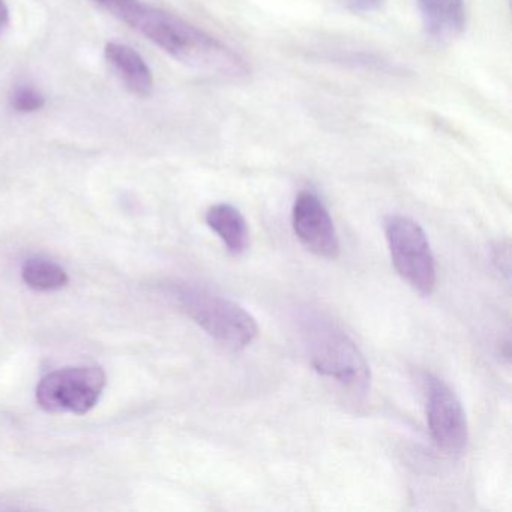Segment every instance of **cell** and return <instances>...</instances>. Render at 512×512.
Masks as SVG:
<instances>
[{"instance_id":"6da1fadb","label":"cell","mask_w":512,"mask_h":512,"mask_svg":"<svg viewBox=\"0 0 512 512\" xmlns=\"http://www.w3.org/2000/svg\"><path fill=\"white\" fill-rule=\"evenodd\" d=\"M98 10L200 73L238 80L250 73L244 58L202 29L143 0H88Z\"/></svg>"},{"instance_id":"7a4b0ae2","label":"cell","mask_w":512,"mask_h":512,"mask_svg":"<svg viewBox=\"0 0 512 512\" xmlns=\"http://www.w3.org/2000/svg\"><path fill=\"white\" fill-rule=\"evenodd\" d=\"M302 343L311 367L344 388L364 394L370 389L371 373L355 341L329 317L305 311L299 319Z\"/></svg>"},{"instance_id":"3957f363","label":"cell","mask_w":512,"mask_h":512,"mask_svg":"<svg viewBox=\"0 0 512 512\" xmlns=\"http://www.w3.org/2000/svg\"><path fill=\"white\" fill-rule=\"evenodd\" d=\"M170 295L206 334L230 349H245L259 334L253 314L227 296L188 283L172 284Z\"/></svg>"},{"instance_id":"277c9868","label":"cell","mask_w":512,"mask_h":512,"mask_svg":"<svg viewBox=\"0 0 512 512\" xmlns=\"http://www.w3.org/2000/svg\"><path fill=\"white\" fill-rule=\"evenodd\" d=\"M383 227L395 271L416 292L431 295L436 286V259L424 229L400 214L388 215Z\"/></svg>"},{"instance_id":"5b68a950","label":"cell","mask_w":512,"mask_h":512,"mask_svg":"<svg viewBox=\"0 0 512 512\" xmlns=\"http://www.w3.org/2000/svg\"><path fill=\"white\" fill-rule=\"evenodd\" d=\"M106 388V374L100 367H70L53 371L37 386V401L53 413L83 415L94 409Z\"/></svg>"},{"instance_id":"8992f818","label":"cell","mask_w":512,"mask_h":512,"mask_svg":"<svg viewBox=\"0 0 512 512\" xmlns=\"http://www.w3.org/2000/svg\"><path fill=\"white\" fill-rule=\"evenodd\" d=\"M422 383L428 431L434 445L445 454H463L469 443V424L460 398L434 374L425 373Z\"/></svg>"},{"instance_id":"52a82bcc","label":"cell","mask_w":512,"mask_h":512,"mask_svg":"<svg viewBox=\"0 0 512 512\" xmlns=\"http://www.w3.org/2000/svg\"><path fill=\"white\" fill-rule=\"evenodd\" d=\"M292 227L296 238L310 253L323 259L340 254V239L325 203L313 191H301L293 203Z\"/></svg>"},{"instance_id":"ba28073f","label":"cell","mask_w":512,"mask_h":512,"mask_svg":"<svg viewBox=\"0 0 512 512\" xmlns=\"http://www.w3.org/2000/svg\"><path fill=\"white\" fill-rule=\"evenodd\" d=\"M104 56L131 94L146 98L154 92V73L133 47L110 41L106 44Z\"/></svg>"},{"instance_id":"9c48e42d","label":"cell","mask_w":512,"mask_h":512,"mask_svg":"<svg viewBox=\"0 0 512 512\" xmlns=\"http://www.w3.org/2000/svg\"><path fill=\"white\" fill-rule=\"evenodd\" d=\"M425 31L433 40L446 43L460 37L466 26L464 0H418Z\"/></svg>"},{"instance_id":"30bf717a","label":"cell","mask_w":512,"mask_h":512,"mask_svg":"<svg viewBox=\"0 0 512 512\" xmlns=\"http://www.w3.org/2000/svg\"><path fill=\"white\" fill-rule=\"evenodd\" d=\"M206 224L233 256H241L250 245V229L242 212L229 203H217L206 212Z\"/></svg>"},{"instance_id":"8fae6325","label":"cell","mask_w":512,"mask_h":512,"mask_svg":"<svg viewBox=\"0 0 512 512\" xmlns=\"http://www.w3.org/2000/svg\"><path fill=\"white\" fill-rule=\"evenodd\" d=\"M22 277L31 289L40 292L62 289L70 281L67 271L62 266L46 259H29L23 265Z\"/></svg>"},{"instance_id":"7c38bea8","label":"cell","mask_w":512,"mask_h":512,"mask_svg":"<svg viewBox=\"0 0 512 512\" xmlns=\"http://www.w3.org/2000/svg\"><path fill=\"white\" fill-rule=\"evenodd\" d=\"M47 100L40 89L32 85H19L11 91L10 106L16 113L31 115L46 107Z\"/></svg>"},{"instance_id":"4fadbf2b","label":"cell","mask_w":512,"mask_h":512,"mask_svg":"<svg viewBox=\"0 0 512 512\" xmlns=\"http://www.w3.org/2000/svg\"><path fill=\"white\" fill-rule=\"evenodd\" d=\"M493 262L496 263L497 269L503 274L506 275V278L509 277V266H511V262H509V242L499 241L493 247Z\"/></svg>"},{"instance_id":"5bb4252c","label":"cell","mask_w":512,"mask_h":512,"mask_svg":"<svg viewBox=\"0 0 512 512\" xmlns=\"http://www.w3.org/2000/svg\"><path fill=\"white\" fill-rule=\"evenodd\" d=\"M350 10L356 13H373L377 8H380L383 0H340Z\"/></svg>"},{"instance_id":"9a60e30c","label":"cell","mask_w":512,"mask_h":512,"mask_svg":"<svg viewBox=\"0 0 512 512\" xmlns=\"http://www.w3.org/2000/svg\"><path fill=\"white\" fill-rule=\"evenodd\" d=\"M10 20V10H8L5 0H0V37L7 32Z\"/></svg>"}]
</instances>
